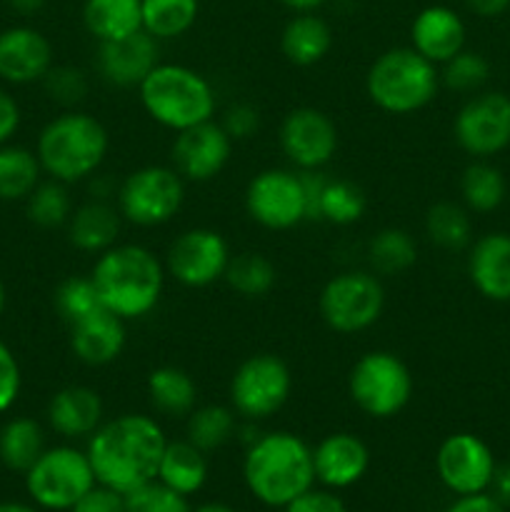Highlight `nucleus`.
I'll return each mask as SVG.
<instances>
[{
  "label": "nucleus",
  "mask_w": 510,
  "mask_h": 512,
  "mask_svg": "<svg viewBox=\"0 0 510 512\" xmlns=\"http://www.w3.org/2000/svg\"><path fill=\"white\" fill-rule=\"evenodd\" d=\"M45 418L63 440L90 438L105 420L103 398L90 385H65L50 398Z\"/></svg>",
  "instance_id": "4be33fe9"
},
{
  "label": "nucleus",
  "mask_w": 510,
  "mask_h": 512,
  "mask_svg": "<svg viewBox=\"0 0 510 512\" xmlns=\"http://www.w3.org/2000/svg\"><path fill=\"white\" fill-rule=\"evenodd\" d=\"M293 393V373L275 353H255L235 368L228 385L230 408L245 423L273 418Z\"/></svg>",
  "instance_id": "9b49d317"
},
{
  "label": "nucleus",
  "mask_w": 510,
  "mask_h": 512,
  "mask_svg": "<svg viewBox=\"0 0 510 512\" xmlns=\"http://www.w3.org/2000/svg\"><path fill=\"white\" fill-rule=\"evenodd\" d=\"M43 180V168L35 150L23 145H0V200L18 203L25 200Z\"/></svg>",
  "instance_id": "473e14b6"
},
{
  "label": "nucleus",
  "mask_w": 510,
  "mask_h": 512,
  "mask_svg": "<svg viewBox=\"0 0 510 512\" xmlns=\"http://www.w3.org/2000/svg\"><path fill=\"white\" fill-rule=\"evenodd\" d=\"M3 310H5V285L3 280H0V315H3Z\"/></svg>",
  "instance_id": "13d9d810"
},
{
  "label": "nucleus",
  "mask_w": 510,
  "mask_h": 512,
  "mask_svg": "<svg viewBox=\"0 0 510 512\" xmlns=\"http://www.w3.org/2000/svg\"><path fill=\"white\" fill-rule=\"evenodd\" d=\"M243 480L258 503L283 510L315 485L313 448L288 430L258 433L245 448Z\"/></svg>",
  "instance_id": "7ed1b4c3"
},
{
  "label": "nucleus",
  "mask_w": 510,
  "mask_h": 512,
  "mask_svg": "<svg viewBox=\"0 0 510 512\" xmlns=\"http://www.w3.org/2000/svg\"><path fill=\"white\" fill-rule=\"evenodd\" d=\"M8 3H10V8L15 10V13L33 15V13H38L40 8H43L45 0H8Z\"/></svg>",
  "instance_id": "5fc2aeb1"
},
{
  "label": "nucleus",
  "mask_w": 510,
  "mask_h": 512,
  "mask_svg": "<svg viewBox=\"0 0 510 512\" xmlns=\"http://www.w3.org/2000/svg\"><path fill=\"white\" fill-rule=\"evenodd\" d=\"M155 480L190 498V495L200 493L203 485L208 483V455L185 438L168 440Z\"/></svg>",
  "instance_id": "cd10ccee"
},
{
  "label": "nucleus",
  "mask_w": 510,
  "mask_h": 512,
  "mask_svg": "<svg viewBox=\"0 0 510 512\" xmlns=\"http://www.w3.org/2000/svg\"><path fill=\"white\" fill-rule=\"evenodd\" d=\"M445 512H508V508L503 503H498L490 493H475L458 495V500Z\"/></svg>",
  "instance_id": "8fccbe9b"
},
{
  "label": "nucleus",
  "mask_w": 510,
  "mask_h": 512,
  "mask_svg": "<svg viewBox=\"0 0 510 512\" xmlns=\"http://www.w3.org/2000/svg\"><path fill=\"white\" fill-rule=\"evenodd\" d=\"M465 5L480 18H495L510 8V0H465Z\"/></svg>",
  "instance_id": "603ef678"
},
{
  "label": "nucleus",
  "mask_w": 510,
  "mask_h": 512,
  "mask_svg": "<svg viewBox=\"0 0 510 512\" xmlns=\"http://www.w3.org/2000/svg\"><path fill=\"white\" fill-rule=\"evenodd\" d=\"M440 90V68L413 45L388 48L370 63L365 93L370 103L388 115H413L428 108Z\"/></svg>",
  "instance_id": "423d86ee"
},
{
  "label": "nucleus",
  "mask_w": 510,
  "mask_h": 512,
  "mask_svg": "<svg viewBox=\"0 0 510 512\" xmlns=\"http://www.w3.org/2000/svg\"><path fill=\"white\" fill-rule=\"evenodd\" d=\"M65 228H68V240L75 250L88 255H100L118 243L120 228H123V215L118 213L115 203L95 198L78 205Z\"/></svg>",
  "instance_id": "a878e982"
},
{
  "label": "nucleus",
  "mask_w": 510,
  "mask_h": 512,
  "mask_svg": "<svg viewBox=\"0 0 510 512\" xmlns=\"http://www.w3.org/2000/svg\"><path fill=\"white\" fill-rule=\"evenodd\" d=\"M338 140L335 120L313 105L290 110L278 130L280 150L300 173L323 170L338 153Z\"/></svg>",
  "instance_id": "4468645a"
},
{
  "label": "nucleus",
  "mask_w": 510,
  "mask_h": 512,
  "mask_svg": "<svg viewBox=\"0 0 510 512\" xmlns=\"http://www.w3.org/2000/svg\"><path fill=\"white\" fill-rule=\"evenodd\" d=\"M73 198H70V185L60 180H40L38 188L25 198V213L28 220L38 228L53 230L68 225L73 215Z\"/></svg>",
  "instance_id": "e433bc0d"
},
{
  "label": "nucleus",
  "mask_w": 510,
  "mask_h": 512,
  "mask_svg": "<svg viewBox=\"0 0 510 512\" xmlns=\"http://www.w3.org/2000/svg\"><path fill=\"white\" fill-rule=\"evenodd\" d=\"M308 193V220L348 228L365 215V195L355 183L343 178H328L320 170L303 173Z\"/></svg>",
  "instance_id": "5701e85b"
},
{
  "label": "nucleus",
  "mask_w": 510,
  "mask_h": 512,
  "mask_svg": "<svg viewBox=\"0 0 510 512\" xmlns=\"http://www.w3.org/2000/svg\"><path fill=\"white\" fill-rule=\"evenodd\" d=\"M83 25L98 43L138 33L143 30L140 0H85Z\"/></svg>",
  "instance_id": "c756f323"
},
{
  "label": "nucleus",
  "mask_w": 510,
  "mask_h": 512,
  "mask_svg": "<svg viewBox=\"0 0 510 512\" xmlns=\"http://www.w3.org/2000/svg\"><path fill=\"white\" fill-rule=\"evenodd\" d=\"M230 258V245L218 230L190 228L183 230L170 243L165 255V273L183 288H210L225 278Z\"/></svg>",
  "instance_id": "ddd939ff"
},
{
  "label": "nucleus",
  "mask_w": 510,
  "mask_h": 512,
  "mask_svg": "<svg viewBox=\"0 0 510 512\" xmlns=\"http://www.w3.org/2000/svg\"><path fill=\"white\" fill-rule=\"evenodd\" d=\"M40 83L45 85V93H48L55 103L68 105V108L80 103V100L85 98V93H88L85 73L73 68V65H53Z\"/></svg>",
  "instance_id": "37998d69"
},
{
  "label": "nucleus",
  "mask_w": 510,
  "mask_h": 512,
  "mask_svg": "<svg viewBox=\"0 0 510 512\" xmlns=\"http://www.w3.org/2000/svg\"><path fill=\"white\" fill-rule=\"evenodd\" d=\"M413 393V373L393 350H368L350 368V400L360 413L373 420H390L403 413L413 400Z\"/></svg>",
  "instance_id": "0eeeda50"
},
{
  "label": "nucleus",
  "mask_w": 510,
  "mask_h": 512,
  "mask_svg": "<svg viewBox=\"0 0 510 512\" xmlns=\"http://www.w3.org/2000/svg\"><path fill=\"white\" fill-rule=\"evenodd\" d=\"M98 483L88 453L75 445L45 448L25 473V490L40 510L68 512Z\"/></svg>",
  "instance_id": "1a4fd4ad"
},
{
  "label": "nucleus",
  "mask_w": 510,
  "mask_h": 512,
  "mask_svg": "<svg viewBox=\"0 0 510 512\" xmlns=\"http://www.w3.org/2000/svg\"><path fill=\"white\" fill-rule=\"evenodd\" d=\"M225 133L238 143V140H248L260 128V113L255 105L250 103H235L225 110V118L220 120Z\"/></svg>",
  "instance_id": "49530a36"
},
{
  "label": "nucleus",
  "mask_w": 510,
  "mask_h": 512,
  "mask_svg": "<svg viewBox=\"0 0 510 512\" xmlns=\"http://www.w3.org/2000/svg\"><path fill=\"white\" fill-rule=\"evenodd\" d=\"M283 512H348L343 498L335 490L328 488H310L295 500L285 505Z\"/></svg>",
  "instance_id": "a18cd8bd"
},
{
  "label": "nucleus",
  "mask_w": 510,
  "mask_h": 512,
  "mask_svg": "<svg viewBox=\"0 0 510 512\" xmlns=\"http://www.w3.org/2000/svg\"><path fill=\"white\" fill-rule=\"evenodd\" d=\"M243 203L250 220L273 233H285L308 220L305 180L295 168L260 170L250 178Z\"/></svg>",
  "instance_id": "f8f14e48"
},
{
  "label": "nucleus",
  "mask_w": 510,
  "mask_h": 512,
  "mask_svg": "<svg viewBox=\"0 0 510 512\" xmlns=\"http://www.w3.org/2000/svg\"><path fill=\"white\" fill-rule=\"evenodd\" d=\"M53 303L60 318H63L68 325L78 323V320H83L85 315L103 308L100 295L98 290H95V283L90 275H70V278L60 280V285L53 293Z\"/></svg>",
  "instance_id": "ea45409f"
},
{
  "label": "nucleus",
  "mask_w": 510,
  "mask_h": 512,
  "mask_svg": "<svg viewBox=\"0 0 510 512\" xmlns=\"http://www.w3.org/2000/svg\"><path fill=\"white\" fill-rule=\"evenodd\" d=\"M160 63V43L138 30L133 35H125L120 40H108L98 43V55H95V68L98 75L108 85L115 88H135L143 83L145 75Z\"/></svg>",
  "instance_id": "a211bd4d"
},
{
  "label": "nucleus",
  "mask_w": 510,
  "mask_h": 512,
  "mask_svg": "<svg viewBox=\"0 0 510 512\" xmlns=\"http://www.w3.org/2000/svg\"><path fill=\"white\" fill-rule=\"evenodd\" d=\"M425 235L430 243L443 250H463L473 235V223L463 205L458 203H435L425 215Z\"/></svg>",
  "instance_id": "4c0bfd02"
},
{
  "label": "nucleus",
  "mask_w": 510,
  "mask_h": 512,
  "mask_svg": "<svg viewBox=\"0 0 510 512\" xmlns=\"http://www.w3.org/2000/svg\"><path fill=\"white\" fill-rule=\"evenodd\" d=\"M368 260L373 273L400 275L418 260V243L403 228H383L370 238Z\"/></svg>",
  "instance_id": "c9c22d12"
},
{
  "label": "nucleus",
  "mask_w": 510,
  "mask_h": 512,
  "mask_svg": "<svg viewBox=\"0 0 510 512\" xmlns=\"http://www.w3.org/2000/svg\"><path fill=\"white\" fill-rule=\"evenodd\" d=\"M0 512H40L38 508L28 503H18V500H8V503H0Z\"/></svg>",
  "instance_id": "6e6d98bb"
},
{
  "label": "nucleus",
  "mask_w": 510,
  "mask_h": 512,
  "mask_svg": "<svg viewBox=\"0 0 510 512\" xmlns=\"http://www.w3.org/2000/svg\"><path fill=\"white\" fill-rule=\"evenodd\" d=\"M45 448V430L38 420L18 415L0 428V463L13 473H28Z\"/></svg>",
  "instance_id": "2f4dec72"
},
{
  "label": "nucleus",
  "mask_w": 510,
  "mask_h": 512,
  "mask_svg": "<svg viewBox=\"0 0 510 512\" xmlns=\"http://www.w3.org/2000/svg\"><path fill=\"white\" fill-rule=\"evenodd\" d=\"M125 325L128 323L110 310H95L78 323L68 325L70 350L80 363L90 365V368H103V365L115 363L123 355L125 343H128Z\"/></svg>",
  "instance_id": "412c9836"
},
{
  "label": "nucleus",
  "mask_w": 510,
  "mask_h": 512,
  "mask_svg": "<svg viewBox=\"0 0 510 512\" xmlns=\"http://www.w3.org/2000/svg\"><path fill=\"white\" fill-rule=\"evenodd\" d=\"M225 283L240 298H265L278 283V270L273 260L265 258L263 253H238L230 258L228 270H225Z\"/></svg>",
  "instance_id": "f704fd0d"
},
{
  "label": "nucleus",
  "mask_w": 510,
  "mask_h": 512,
  "mask_svg": "<svg viewBox=\"0 0 510 512\" xmlns=\"http://www.w3.org/2000/svg\"><path fill=\"white\" fill-rule=\"evenodd\" d=\"M148 400L165 418H188L198 408V385L188 370L178 365H160L145 380Z\"/></svg>",
  "instance_id": "c85d7f7f"
},
{
  "label": "nucleus",
  "mask_w": 510,
  "mask_h": 512,
  "mask_svg": "<svg viewBox=\"0 0 510 512\" xmlns=\"http://www.w3.org/2000/svg\"><path fill=\"white\" fill-rule=\"evenodd\" d=\"M490 495H493L498 503H503L505 508L510 505V463L498 465L493 473V480H490Z\"/></svg>",
  "instance_id": "3c124183"
},
{
  "label": "nucleus",
  "mask_w": 510,
  "mask_h": 512,
  "mask_svg": "<svg viewBox=\"0 0 510 512\" xmlns=\"http://www.w3.org/2000/svg\"><path fill=\"white\" fill-rule=\"evenodd\" d=\"M465 208L473 213H490L505 200V180L498 168L490 163H473L460 178Z\"/></svg>",
  "instance_id": "58836bf2"
},
{
  "label": "nucleus",
  "mask_w": 510,
  "mask_h": 512,
  "mask_svg": "<svg viewBox=\"0 0 510 512\" xmlns=\"http://www.w3.org/2000/svg\"><path fill=\"white\" fill-rule=\"evenodd\" d=\"M143 30L158 43L188 33L200 15V0H140Z\"/></svg>",
  "instance_id": "72a5a7b5"
},
{
  "label": "nucleus",
  "mask_w": 510,
  "mask_h": 512,
  "mask_svg": "<svg viewBox=\"0 0 510 512\" xmlns=\"http://www.w3.org/2000/svg\"><path fill=\"white\" fill-rule=\"evenodd\" d=\"M293 13H318L328 0H280Z\"/></svg>",
  "instance_id": "864d4df0"
},
{
  "label": "nucleus",
  "mask_w": 510,
  "mask_h": 512,
  "mask_svg": "<svg viewBox=\"0 0 510 512\" xmlns=\"http://www.w3.org/2000/svg\"><path fill=\"white\" fill-rule=\"evenodd\" d=\"M385 310V288L373 270H343L323 285L318 313L338 335H355L373 328Z\"/></svg>",
  "instance_id": "9d476101"
},
{
  "label": "nucleus",
  "mask_w": 510,
  "mask_h": 512,
  "mask_svg": "<svg viewBox=\"0 0 510 512\" xmlns=\"http://www.w3.org/2000/svg\"><path fill=\"white\" fill-rule=\"evenodd\" d=\"M110 150L108 128L85 110H65L43 125L35 140V155L43 175L65 185L90 180Z\"/></svg>",
  "instance_id": "20e7f679"
},
{
  "label": "nucleus",
  "mask_w": 510,
  "mask_h": 512,
  "mask_svg": "<svg viewBox=\"0 0 510 512\" xmlns=\"http://www.w3.org/2000/svg\"><path fill=\"white\" fill-rule=\"evenodd\" d=\"M190 512H235V510L230 508V505H225V503H203V505H198V508H193Z\"/></svg>",
  "instance_id": "4d7b16f0"
},
{
  "label": "nucleus",
  "mask_w": 510,
  "mask_h": 512,
  "mask_svg": "<svg viewBox=\"0 0 510 512\" xmlns=\"http://www.w3.org/2000/svg\"><path fill=\"white\" fill-rule=\"evenodd\" d=\"M368 465V445L353 433H330L313 448L315 483L335 493L360 483Z\"/></svg>",
  "instance_id": "aec40b11"
},
{
  "label": "nucleus",
  "mask_w": 510,
  "mask_h": 512,
  "mask_svg": "<svg viewBox=\"0 0 510 512\" xmlns=\"http://www.w3.org/2000/svg\"><path fill=\"white\" fill-rule=\"evenodd\" d=\"M20 388H23V370L13 350L0 340V415L18 403Z\"/></svg>",
  "instance_id": "c03bdc74"
},
{
  "label": "nucleus",
  "mask_w": 510,
  "mask_h": 512,
  "mask_svg": "<svg viewBox=\"0 0 510 512\" xmlns=\"http://www.w3.org/2000/svg\"><path fill=\"white\" fill-rule=\"evenodd\" d=\"M185 203V180L173 165H143L120 180L115 208L125 223L158 228L170 223Z\"/></svg>",
  "instance_id": "6e6552de"
},
{
  "label": "nucleus",
  "mask_w": 510,
  "mask_h": 512,
  "mask_svg": "<svg viewBox=\"0 0 510 512\" xmlns=\"http://www.w3.org/2000/svg\"><path fill=\"white\" fill-rule=\"evenodd\" d=\"M68 512H125V495L95 483Z\"/></svg>",
  "instance_id": "de8ad7c7"
},
{
  "label": "nucleus",
  "mask_w": 510,
  "mask_h": 512,
  "mask_svg": "<svg viewBox=\"0 0 510 512\" xmlns=\"http://www.w3.org/2000/svg\"><path fill=\"white\" fill-rule=\"evenodd\" d=\"M138 98L148 118L173 133L208 123L218 110L213 83L200 70L163 60L138 85Z\"/></svg>",
  "instance_id": "39448f33"
},
{
  "label": "nucleus",
  "mask_w": 510,
  "mask_h": 512,
  "mask_svg": "<svg viewBox=\"0 0 510 512\" xmlns=\"http://www.w3.org/2000/svg\"><path fill=\"white\" fill-rule=\"evenodd\" d=\"M240 418L230 405H198L185 418V440L203 450L205 455L225 448L238 435Z\"/></svg>",
  "instance_id": "7c9ffc66"
},
{
  "label": "nucleus",
  "mask_w": 510,
  "mask_h": 512,
  "mask_svg": "<svg viewBox=\"0 0 510 512\" xmlns=\"http://www.w3.org/2000/svg\"><path fill=\"white\" fill-rule=\"evenodd\" d=\"M235 140L225 133L218 120L193 125L175 133L170 160L173 168L183 175L185 183H208L218 178L233 158Z\"/></svg>",
  "instance_id": "f3484780"
},
{
  "label": "nucleus",
  "mask_w": 510,
  "mask_h": 512,
  "mask_svg": "<svg viewBox=\"0 0 510 512\" xmlns=\"http://www.w3.org/2000/svg\"><path fill=\"white\" fill-rule=\"evenodd\" d=\"M410 45L430 63H448L465 48L463 18L448 5H428L410 23Z\"/></svg>",
  "instance_id": "b1692460"
},
{
  "label": "nucleus",
  "mask_w": 510,
  "mask_h": 512,
  "mask_svg": "<svg viewBox=\"0 0 510 512\" xmlns=\"http://www.w3.org/2000/svg\"><path fill=\"white\" fill-rule=\"evenodd\" d=\"M333 48V28L318 13H293L280 33V53L290 65L313 68Z\"/></svg>",
  "instance_id": "bb28decb"
},
{
  "label": "nucleus",
  "mask_w": 510,
  "mask_h": 512,
  "mask_svg": "<svg viewBox=\"0 0 510 512\" xmlns=\"http://www.w3.org/2000/svg\"><path fill=\"white\" fill-rule=\"evenodd\" d=\"M188 498L160 480H150V483L140 485V488L130 490L125 495V512H190Z\"/></svg>",
  "instance_id": "79ce46f5"
},
{
  "label": "nucleus",
  "mask_w": 510,
  "mask_h": 512,
  "mask_svg": "<svg viewBox=\"0 0 510 512\" xmlns=\"http://www.w3.org/2000/svg\"><path fill=\"white\" fill-rule=\"evenodd\" d=\"M165 275L163 260L138 243H115L105 253L95 255L90 270L103 308L125 323L145 318L158 308Z\"/></svg>",
  "instance_id": "f03ea898"
},
{
  "label": "nucleus",
  "mask_w": 510,
  "mask_h": 512,
  "mask_svg": "<svg viewBox=\"0 0 510 512\" xmlns=\"http://www.w3.org/2000/svg\"><path fill=\"white\" fill-rule=\"evenodd\" d=\"M475 290L495 303H510V235L488 233L475 240L468 255Z\"/></svg>",
  "instance_id": "393cba45"
},
{
  "label": "nucleus",
  "mask_w": 510,
  "mask_h": 512,
  "mask_svg": "<svg viewBox=\"0 0 510 512\" xmlns=\"http://www.w3.org/2000/svg\"><path fill=\"white\" fill-rule=\"evenodd\" d=\"M20 120H23V113H20L18 100L8 90L0 88V145L13 140V135L20 128Z\"/></svg>",
  "instance_id": "09e8293b"
},
{
  "label": "nucleus",
  "mask_w": 510,
  "mask_h": 512,
  "mask_svg": "<svg viewBox=\"0 0 510 512\" xmlns=\"http://www.w3.org/2000/svg\"><path fill=\"white\" fill-rule=\"evenodd\" d=\"M495 468L493 450L473 433L448 435L435 453V473L455 495L488 493Z\"/></svg>",
  "instance_id": "dca6fc26"
},
{
  "label": "nucleus",
  "mask_w": 510,
  "mask_h": 512,
  "mask_svg": "<svg viewBox=\"0 0 510 512\" xmlns=\"http://www.w3.org/2000/svg\"><path fill=\"white\" fill-rule=\"evenodd\" d=\"M165 445V430L153 415L123 413L103 420L88 438L85 453L100 485L128 495L130 490L158 478Z\"/></svg>",
  "instance_id": "f257e3e1"
},
{
  "label": "nucleus",
  "mask_w": 510,
  "mask_h": 512,
  "mask_svg": "<svg viewBox=\"0 0 510 512\" xmlns=\"http://www.w3.org/2000/svg\"><path fill=\"white\" fill-rule=\"evenodd\" d=\"M440 85L455 90V93H475L485 85L490 75L488 60L475 50H460L458 55L440 65Z\"/></svg>",
  "instance_id": "a19ab883"
},
{
  "label": "nucleus",
  "mask_w": 510,
  "mask_h": 512,
  "mask_svg": "<svg viewBox=\"0 0 510 512\" xmlns=\"http://www.w3.org/2000/svg\"><path fill=\"white\" fill-rule=\"evenodd\" d=\"M455 143L473 158H488L510 145V98L505 93H478L453 120Z\"/></svg>",
  "instance_id": "2eb2a0df"
},
{
  "label": "nucleus",
  "mask_w": 510,
  "mask_h": 512,
  "mask_svg": "<svg viewBox=\"0 0 510 512\" xmlns=\"http://www.w3.org/2000/svg\"><path fill=\"white\" fill-rule=\"evenodd\" d=\"M53 68V45L30 25H13L0 33V80L10 85L40 83Z\"/></svg>",
  "instance_id": "6ab92c4d"
}]
</instances>
